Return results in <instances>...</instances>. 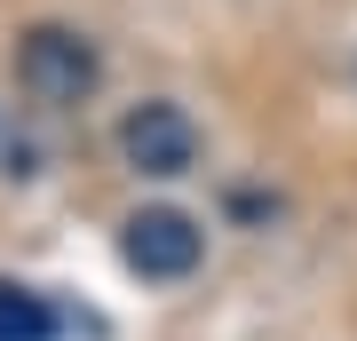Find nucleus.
Here are the masks:
<instances>
[{"label":"nucleus","instance_id":"1","mask_svg":"<svg viewBox=\"0 0 357 341\" xmlns=\"http://www.w3.org/2000/svg\"><path fill=\"white\" fill-rule=\"evenodd\" d=\"M16 79H24V96L32 103H88L96 96V79H103V63H96V48L79 32H64V24H32L24 32V48H16Z\"/></svg>","mask_w":357,"mask_h":341},{"label":"nucleus","instance_id":"2","mask_svg":"<svg viewBox=\"0 0 357 341\" xmlns=\"http://www.w3.org/2000/svg\"><path fill=\"white\" fill-rule=\"evenodd\" d=\"M119 151H128L135 175H191L199 127H191L183 103H135V112L119 119Z\"/></svg>","mask_w":357,"mask_h":341},{"label":"nucleus","instance_id":"3","mask_svg":"<svg viewBox=\"0 0 357 341\" xmlns=\"http://www.w3.org/2000/svg\"><path fill=\"white\" fill-rule=\"evenodd\" d=\"M199 222L175 215V206H143V215H128V230H119V254H128L135 278H191L199 270Z\"/></svg>","mask_w":357,"mask_h":341},{"label":"nucleus","instance_id":"4","mask_svg":"<svg viewBox=\"0 0 357 341\" xmlns=\"http://www.w3.org/2000/svg\"><path fill=\"white\" fill-rule=\"evenodd\" d=\"M0 341H56V310L40 302L32 286L0 278Z\"/></svg>","mask_w":357,"mask_h":341}]
</instances>
